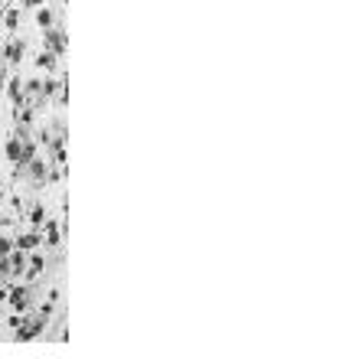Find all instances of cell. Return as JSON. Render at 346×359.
<instances>
[{"mask_svg": "<svg viewBox=\"0 0 346 359\" xmlns=\"http://www.w3.org/2000/svg\"><path fill=\"white\" fill-rule=\"evenodd\" d=\"M23 170H26V173H30L33 180H46V177H49V173H46V163H43V160H40V157L26 160V167H23Z\"/></svg>", "mask_w": 346, "mask_h": 359, "instance_id": "cell-7", "label": "cell"}, {"mask_svg": "<svg viewBox=\"0 0 346 359\" xmlns=\"http://www.w3.org/2000/svg\"><path fill=\"white\" fill-rule=\"evenodd\" d=\"M7 304H10L13 310H26V307L33 304L30 287H26V285H20V287H10V294H7Z\"/></svg>", "mask_w": 346, "mask_h": 359, "instance_id": "cell-1", "label": "cell"}, {"mask_svg": "<svg viewBox=\"0 0 346 359\" xmlns=\"http://www.w3.org/2000/svg\"><path fill=\"white\" fill-rule=\"evenodd\" d=\"M23 49H26V42L13 36V40L7 42V46H3V59H7V63H10V65H17V63H20V59H23Z\"/></svg>", "mask_w": 346, "mask_h": 359, "instance_id": "cell-3", "label": "cell"}, {"mask_svg": "<svg viewBox=\"0 0 346 359\" xmlns=\"http://www.w3.org/2000/svg\"><path fill=\"white\" fill-rule=\"evenodd\" d=\"M13 248H17V242H13L10 235H0V258H3V255H10Z\"/></svg>", "mask_w": 346, "mask_h": 359, "instance_id": "cell-13", "label": "cell"}, {"mask_svg": "<svg viewBox=\"0 0 346 359\" xmlns=\"http://www.w3.org/2000/svg\"><path fill=\"white\" fill-rule=\"evenodd\" d=\"M43 268H46V258L40 252H33L30 262H26V271H23V278H26V281H33V278L43 275Z\"/></svg>", "mask_w": 346, "mask_h": 359, "instance_id": "cell-4", "label": "cell"}, {"mask_svg": "<svg viewBox=\"0 0 346 359\" xmlns=\"http://www.w3.org/2000/svg\"><path fill=\"white\" fill-rule=\"evenodd\" d=\"M36 23H40L43 30H49V26H53V10H49V7H36Z\"/></svg>", "mask_w": 346, "mask_h": 359, "instance_id": "cell-11", "label": "cell"}, {"mask_svg": "<svg viewBox=\"0 0 346 359\" xmlns=\"http://www.w3.org/2000/svg\"><path fill=\"white\" fill-rule=\"evenodd\" d=\"M43 42H46V49H53V53H63L65 49V33L63 30H46V36H43Z\"/></svg>", "mask_w": 346, "mask_h": 359, "instance_id": "cell-5", "label": "cell"}, {"mask_svg": "<svg viewBox=\"0 0 346 359\" xmlns=\"http://www.w3.org/2000/svg\"><path fill=\"white\" fill-rule=\"evenodd\" d=\"M26 222H30L33 229H40V225L46 222V209L40 206V202H36V206H30V212H26Z\"/></svg>", "mask_w": 346, "mask_h": 359, "instance_id": "cell-9", "label": "cell"}, {"mask_svg": "<svg viewBox=\"0 0 346 359\" xmlns=\"http://www.w3.org/2000/svg\"><path fill=\"white\" fill-rule=\"evenodd\" d=\"M63 232H59V222H46V242L49 245H59Z\"/></svg>", "mask_w": 346, "mask_h": 359, "instance_id": "cell-12", "label": "cell"}, {"mask_svg": "<svg viewBox=\"0 0 346 359\" xmlns=\"http://www.w3.org/2000/svg\"><path fill=\"white\" fill-rule=\"evenodd\" d=\"M23 7H30V10H36V7H43V0H23Z\"/></svg>", "mask_w": 346, "mask_h": 359, "instance_id": "cell-14", "label": "cell"}, {"mask_svg": "<svg viewBox=\"0 0 346 359\" xmlns=\"http://www.w3.org/2000/svg\"><path fill=\"white\" fill-rule=\"evenodd\" d=\"M3 23H7L10 33H17V26H20V7H7L3 10Z\"/></svg>", "mask_w": 346, "mask_h": 359, "instance_id": "cell-10", "label": "cell"}, {"mask_svg": "<svg viewBox=\"0 0 346 359\" xmlns=\"http://www.w3.org/2000/svg\"><path fill=\"white\" fill-rule=\"evenodd\" d=\"M56 63H59V53H53V49H43V53L36 56V65H40V69H49V72H53Z\"/></svg>", "mask_w": 346, "mask_h": 359, "instance_id": "cell-8", "label": "cell"}, {"mask_svg": "<svg viewBox=\"0 0 346 359\" xmlns=\"http://www.w3.org/2000/svg\"><path fill=\"white\" fill-rule=\"evenodd\" d=\"M0 206H3V196H0Z\"/></svg>", "mask_w": 346, "mask_h": 359, "instance_id": "cell-15", "label": "cell"}, {"mask_svg": "<svg viewBox=\"0 0 346 359\" xmlns=\"http://www.w3.org/2000/svg\"><path fill=\"white\" fill-rule=\"evenodd\" d=\"M13 242H17V248H23V252H36L40 242H43V235L36 232V229H30V232H20Z\"/></svg>", "mask_w": 346, "mask_h": 359, "instance_id": "cell-2", "label": "cell"}, {"mask_svg": "<svg viewBox=\"0 0 346 359\" xmlns=\"http://www.w3.org/2000/svg\"><path fill=\"white\" fill-rule=\"evenodd\" d=\"M7 157H10L13 163H23V138L20 134L7 138Z\"/></svg>", "mask_w": 346, "mask_h": 359, "instance_id": "cell-6", "label": "cell"}]
</instances>
